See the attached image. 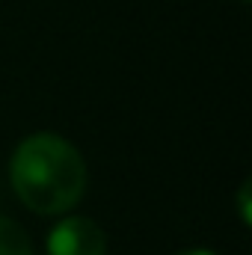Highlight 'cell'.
Segmentation results:
<instances>
[{"label":"cell","instance_id":"cell-5","mask_svg":"<svg viewBox=\"0 0 252 255\" xmlns=\"http://www.w3.org/2000/svg\"><path fill=\"white\" fill-rule=\"evenodd\" d=\"M178 255H217V253H211V250H184Z\"/></svg>","mask_w":252,"mask_h":255},{"label":"cell","instance_id":"cell-1","mask_svg":"<svg viewBox=\"0 0 252 255\" xmlns=\"http://www.w3.org/2000/svg\"><path fill=\"white\" fill-rule=\"evenodd\" d=\"M12 187L36 214L71 211L86 190L80 151L57 133H33L12 154Z\"/></svg>","mask_w":252,"mask_h":255},{"label":"cell","instance_id":"cell-6","mask_svg":"<svg viewBox=\"0 0 252 255\" xmlns=\"http://www.w3.org/2000/svg\"><path fill=\"white\" fill-rule=\"evenodd\" d=\"M241 3H250V0H241Z\"/></svg>","mask_w":252,"mask_h":255},{"label":"cell","instance_id":"cell-3","mask_svg":"<svg viewBox=\"0 0 252 255\" xmlns=\"http://www.w3.org/2000/svg\"><path fill=\"white\" fill-rule=\"evenodd\" d=\"M0 255H33V244L27 232L3 214H0Z\"/></svg>","mask_w":252,"mask_h":255},{"label":"cell","instance_id":"cell-2","mask_svg":"<svg viewBox=\"0 0 252 255\" xmlns=\"http://www.w3.org/2000/svg\"><path fill=\"white\" fill-rule=\"evenodd\" d=\"M48 255H107V238L95 220L68 217L51 232Z\"/></svg>","mask_w":252,"mask_h":255},{"label":"cell","instance_id":"cell-4","mask_svg":"<svg viewBox=\"0 0 252 255\" xmlns=\"http://www.w3.org/2000/svg\"><path fill=\"white\" fill-rule=\"evenodd\" d=\"M238 208H241L244 226H250V181H244V187H241V193H238Z\"/></svg>","mask_w":252,"mask_h":255}]
</instances>
